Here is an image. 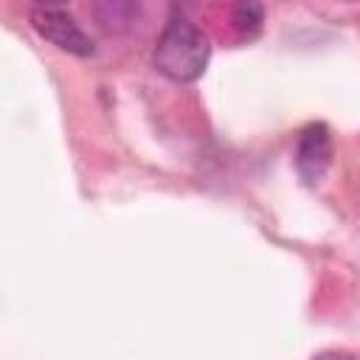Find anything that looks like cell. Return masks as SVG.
I'll use <instances>...</instances> for the list:
<instances>
[{"mask_svg":"<svg viewBox=\"0 0 360 360\" xmlns=\"http://www.w3.org/2000/svg\"><path fill=\"white\" fill-rule=\"evenodd\" d=\"M31 25L34 31L48 39L51 45H56L65 53L73 56H90L93 53V39L79 28V22L59 6H34L31 8Z\"/></svg>","mask_w":360,"mask_h":360,"instance_id":"2","label":"cell"},{"mask_svg":"<svg viewBox=\"0 0 360 360\" xmlns=\"http://www.w3.org/2000/svg\"><path fill=\"white\" fill-rule=\"evenodd\" d=\"M208 59H211L208 37L183 14H174L163 25L155 42V51H152L155 70L180 84L197 82L205 73Z\"/></svg>","mask_w":360,"mask_h":360,"instance_id":"1","label":"cell"},{"mask_svg":"<svg viewBox=\"0 0 360 360\" xmlns=\"http://www.w3.org/2000/svg\"><path fill=\"white\" fill-rule=\"evenodd\" d=\"M332 166V132L323 121L307 124L295 146V172L307 186H318Z\"/></svg>","mask_w":360,"mask_h":360,"instance_id":"3","label":"cell"},{"mask_svg":"<svg viewBox=\"0 0 360 360\" xmlns=\"http://www.w3.org/2000/svg\"><path fill=\"white\" fill-rule=\"evenodd\" d=\"M135 14H138V6H132V3H98L96 6V17L107 31L127 28Z\"/></svg>","mask_w":360,"mask_h":360,"instance_id":"4","label":"cell"},{"mask_svg":"<svg viewBox=\"0 0 360 360\" xmlns=\"http://www.w3.org/2000/svg\"><path fill=\"white\" fill-rule=\"evenodd\" d=\"M264 22V8L259 3H239L233 8V28L239 31L242 39H253L262 31Z\"/></svg>","mask_w":360,"mask_h":360,"instance_id":"5","label":"cell"},{"mask_svg":"<svg viewBox=\"0 0 360 360\" xmlns=\"http://www.w3.org/2000/svg\"><path fill=\"white\" fill-rule=\"evenodd\" d=\"M312 360H354V357L346 354V352H321V354H315Z\"/></svg>","mask_w":360,"mask_h":360,"instance_id":"6","label":"cell"}]
</instances>
